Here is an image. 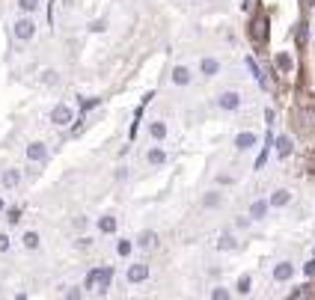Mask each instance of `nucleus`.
Returning a JSON list of instances; mask_svg holds the SVG:
<instances>
[{"instance_id": "9d476101", "label": "nucleus", "mask_w": 315, "mask_h": 300, "mask_svg": "<svg viewBox=\"0 0 315 300\" xmlns=\"http://www.w3.org/2000/svg\"><path fill=\"white\" fill-rule=\"evenodd\" d=\"M146 164H149V167H155V170H158V167H164V164H167V152H164L161 146H152L149 152H146Z\"/></svg>"}, {"instance_id": "f257e3e1", "label": "nucleus", "mask_w": 315, "mask_h": 300, "mask_svg": "<svg viewBox=\"0 0 315 300\" xmlns=\"http://www.w3.org/2000/svg\"><path fill=\"white\" fill-rule=\"evenodd\" d=\"M12 33H15V39H18V42H30L33 36H36V21H33L30 15H24V18H15V24H12Z\"/></svg>"}, {"instance_id": "cd10ccee", "label": "nucleus", "mask_w": 315, "mask_h": 300, "mask_svg": "<svg viewBox=\"0 0 315 300\" xmlns=\"http://www.w3.org/2000/svg\"><path fill=\"white\" fill-rule=\"evenodd\" d=\"M277 68H280V71H292V57H289V54H280V57H277Z\"/></svg>"}, {"instance_id": "a878e982", "label": "nucleus", "mask_w": 315, "mask_h": 300, "mask_svg": "<svg viewBox=\"0 0 315 300\" xmlns=\"http://www.w3.org/2000/svg\"><path fill=\"white\" fill-rule=\"evenodd\" d=\"M92 247V238L90 235H77L74 238V250H90Z\"/></svg>"}, {"instance_id": "4be33fe9", "label": "nucleus", "mask_w": 315, "mask_h": 300, "mask_svg": "<svg viewBox=\"0 0 315 300\" xmlns=\"http://www.w3.org/2000/svg\"><path fill=\"white\" fill-rule=\"evenodd\" d=\"M21 244H24L27 250H39V247H42V238H39V232H24Z\"/></svg>"}, {"instance_id": "f3484780", "label": "nucleus", "mask_w": 315, "mask_h": 300, "mask_svg": "<svg viewBox=\"0 0 315 300\" xmlns=\"http://www.w3.org/2000/svg\"><path fill=\"white\" fill-rule=\"evenodd\" d=\"M110 282H113V268H101V274H98V294H107L110 291Z\"/></svg>"}, {"instance_id": "c9c22d12", "label": "nucleus", "mask_w": 315, "mask_h": 300, "mask_svg": "<svg viewBox=\"0 0 315 300\" xmlns=\"http://www.w3.org/2000/svg\"><path fill=\"white\" fill-rule=\"evenodd\" d=\"M6 250H9V235L0 232V253H6Z\"/></svg>"}, {"instance_id": "423d86ee", "label": "nucleus", "mask_w": 315, "mask_h": 300, "mask_svg": "<svg viewBox=\"0 0 315 300\" xmlns=\"http://www.w3.org/2000/svg\"><path fill=\"white\" fill-rule=\"evenodd\" d=\"M256 146H259V137L253 131H241L238 137H235V149H238V152H250V149H256Z\"/></svg>"}, {"instance_id": "4468645a", "label": "nucleus", "mask_w": 315, "mask_h": 300, "mask_svg": "<svg viewBox=\"0 0 315 300\" xmlns=\"http://www.w3.org/2000/svg\"><path fill=\"white\" fill-rule=\"evenodd\" d=\"M116 226H119V220H116L113 214L98 217V232H101V235H113V232H116Z\"/></svg>"}, {"instance_id": "20e7f679", "label": "nucleus", "mask_w": 315, "mask_h": 300, "mask_svg": "<svg viewBox=\"0 0 315 300\" xmlns=\"http://www.w3.org/2000/svg\"><path fill=\"white\" fill-rule=\"evenodd\" d=\"M71 119H74V110H71L68 104H57V107L51 110V125H57V128H68Z\"/></svg>"}, {"instance_id": "473e14b6", "label": "nucleus", "mask_w": 315, "mask_h": 300, "mask_svg": "<svg viewBox=\"0 0 315 300\" xmlns=\"http://www.w3.org/2000/svg\"><path fill=\"white\" fill-rule=\"evenodd\" d=\"M74 226H77V229H87V226H90V217H81V214H77V217H74Z\"/></svg>"}, {"instance_id": "6e6552de", "label": "nucleus", "mask_w": 315, "mask_h": 300, "mask_svg": "<svg viewBox=\"0 0 315 300\" xmlns=\"http://www.w3.org/2000/svg\"><path fill=\"white\" fill-rule=\"evenodd\" d=\"M200 74L202 78H217L220 74V60L217 57H202L200 60Z\"/></svg>"}, {"instance_id": "412c9836", "label": "nucleus", "mask_w": 315, "mask_h": 300, "mask_svg": "<svg viewBox=\"0 0 315 300\" xmlns=\"http://www.w3.org/2000/svg\"><path fill=\"white\" fill-rule=\"evenodd\" d=\"M292 149H294V146H292V137H286V134L277 137V155H280V158H289Z\"/></svg>"}, {"instance_id": "a211bd4d", "label": "nucleus", "mask_w": 315, "mask_h": 300, "mask_svg": "<svg viewBox=\"0 0 315 300\" xmlns=\"http://www.w3.org/2000/svg\"><path fill=\"white\" fill-rule=\"evenodd\" d=\"M155 244H158V232H152V229L140 232V238H137V247H140V250H152Z\"/></svg>"}, {"instance_id": "f03ea898", "label": "nucleus", "mask_w": 315, "mask_h": 300, "mask_svg": "<svg viewBox=\"0 0 315 300\" xmlns=\"http://www.w3.org/2000/svg\"><path fill=\"white\" fill-rule=\"evenodd\" d=\"M217 107L226 110V113H235V110L241 107V92H238V89H223V92L217 95Z\"/></svg>"}, {"instance_id": "5701e85b", "label": "nucleus", "mask_w": 315, "mask_h": 300, "mask_svg": "<svg viewBox=\"0 0 315 300\" xmlns=\"http://www.w3.org/2000/svg\"><path fill=\"white\" fill-rule=\"evenodd\" d=\"M235 291H238L241 297H247V294L253 291V277H250V274H244V277L238 279V285H235Z\"/></svg>"}, {"instance_id": "f704fd0d", "label": "nucleus", "mask_w": 315, "mask_h": 300, "mask_svg": "<svg viewBox=\"0 0 315 300\" xmlns=\"http://www.w3.org/2000/svg\"><path fill=\"white\" fill-rule=\"evenodd\" d=\"M66 297H68V300H77V297H84V291H81V288H68Z\"/></svg>"}, {"instance_id": "1a4fd4ad", "label": "nucleus", "mask_w": 315, "mask_h": 300, "mask_svg": "<svg viewBox=\"0 0 315 300\" xmlns=\"http://www.w3.org/2000/svg\"><path fill=\"white\" fill-rule=\"evenodd\" d=\"M170 78H173L176 86H190V84H193V71H190L187 65H176Z\"/></svg>"}, {"instance_id": "c756f323", "label": "nucleus", "mask_w": 315, "mask_h": 300, "mask_svg": "<svg viewBox=\"0 0 315 300\" xmlns=\"http://www.w3.org/2000/svg\"><path fill=\"white\" fill-rule=\"evenodd\" d=\"M247 68H250V71H253V78H256V81H259V84H262V86H265V78H262V71H259V65H256V63H253V57H250V60H247Z\"/></svg>"}, {"instance_id": "7ed1b4c3", "label": "nucleus", "mask_w": 315, "mask_h": 300, "mask_svg": "<svg viewBox=\"0 0 315 300\" xmlns=\"http://www.w3.org/2000/svg\"><path fill=\"white\" fill-rule=\"evenodd\" d=\"M24 152H27V161H30V164H39V167H42V164L48 161V146H45L42 140H33V143H27V149H24Z\"/></svg>"}, {"instance_id": "ddd939ff", "label": "nucleus", "mask_w": 315, "mask_h": 300, "mask_svg": "<svg viewBox=\"0 0 315 300\" xmlns=\"http://www.w3.org/2000/svg\"><path fill=\"white\" fill-rule=\"evenodd\" d=\"M149 137H152L155 143H164V140H167V122H161V119L149 122Z\"/></svg>"}, {"instance_id": "b1692460", "label": "nucleus", "mask_w": 315, "mask_h": 300, "mask_svg": "<svg viewBox=\"0 0 315 300\" xmlns=\"http://www.w3.org/2000/svg\"><path fill=\"white\" fill-rule=\"evenodd\" d=\"M15 6L24 12V15H33L39 9V0H15Z\"/></svg>"}, {"instance_id": "58836bf2", "label": "nucleus", "mask_w": 315, "mask_h": 300, "mask_svg": "<svg viewBox=\"0 0 315 300\" xmlns=\"http://www.w3.org/2000/svg\"><path fill=\"white\" fill-rule=\"evenodd\" d=\"M312 36H315V24H312Z\"/></svg>"}, {"instance_id": "9b49d317", "label": "nucleus", "mask_w": 315, "mask_h": 300, "mask_svg": "<svg viewBox=\"0 0 315 300\" xmlns=\"http://www.w3.org/2000/svg\"><path fill=\"white\" fill-rule=\"evenodd\" d=\"M270 208H286L289 202H292V191H286V187H277V191L270 193Z\"/></svg>"}, {"instance_id": "7c9ffc66", "label": "nucleus", "mask_w": 315, "mask_h": 300, "mask_svg": "<svg viewBox=\"0 0 315 300\" xmlns=\"http://www.w3.org/2000/svg\"><path fill=\"white\" fill-rule=\"evenodd\" d=\"M6 220H9V226H15V223L21 220V211H18V208H9V211H6Z\"/></svg>"}, {"instance_id": "2f4dec72", "label": "nucleus", "mask_w": 315, "mask_h": 300, "mask_svg": "<svg viewBox=\"0 0 315 300\" xmlns=\"http://www.w3.org/2000/svg\"><path fill=\"white\" fill-rule=\"evenodd\" d=\"M95 104H98V98H90V101H87V98H81V110H84V113H87V110H92Z\"/></svg>"}, {"instance_id": "aec40b11", "label": "nucleus", "mask_w": 315, "mask_h": 300, "mask_svg": "<svg viewBox=\"0 0 315 300\" xmlns=\"http://www.w3.org/2000/svg\"><path fill=\"white\" fill-rule=\"evenodd\" d=\"M220 205H223V193L220 191H208L202 196V208H220Z\"/></svg>"}, {"instance_id": "e433bc0d", "label": "nucleus", "mask_w": 315, "mask_h": 300, "mask_svg": "<svg viewBox=\"0 0 315 300\" xmlns=\"http://www.w3.org/2000/svg\"><path fill=\"white\" fill-rule=\"evenodd\" d=\"M217 184H235V178H232V175H223V172H220V175H217Z\"/></svg>"}, {"instance_id": "bb28decb", "label": "nucleus", "mask_w": 315, "mask_h": 300, "mask_svg": "<svg viewBox=\"0 0 315 300\" xmlns=\"http://www.w3.org/2000/svg\"><path fill=\"white\" fill-rule=\"evenodd\" d=\"M131 247H134V244H131V241H128V238H122V241H119V244H116V253H119V256H122V258H125V256H131Z\"/></svg>"}, {"instance_id": "393cba45", "label": "nucleus", "mask_w": 315, "mask_h": 300, "mask_svg": "<svg viewBox=\"0 0 315 300\" xmlns=\"http://www.w3.org/2000/svg\"><path fill=\"white\" fill-rule=\"evenodd\" d=\"M98 274H101V268H95V271H90L87 274V282H84V288L90 291V288H98Z\"/></svg>"}, {"instance_id": "6ab92c4d", "label": "nucleus", "mask_w": 315, "mask_h": 300, "mask_svg": "<svg viewBox=\"0 0 315 300\" xmlns=\"http://www.w3.org/2000/svg\"><path fill=\"white\" fill-rule=\"evenodd\" d=\"M39 84L42 86H57L60 84V71L57 68H45L42 74H39Z\"/></svg>"}, {"instance_id": "0eeeda50", "label": "nucleus", "mask_w": 315, "mask_h": 300, "mask_svg": "<svg viewBox=\"0 0 315 300\" xmlns=\"http://www.w3.org/2000/svg\"><path fill=\"white\" fill-rule=\"evenodd\" d=\"M0 184H3L6 191H15V187H21V170H18V167L3 170V175H0Z\"/></svg>"}, {"instance_id": "c85d7f7f", "label": "nucleus", "mask_w": 315, "mask_h": 300, "mask_svg": "<svg viewBox=\"0 0 315 300\" xmlns=\"http://www.w3.org/2000/svg\"><path fill=\"white\" fill-rule=\"evenodd\" d=\"M211 300H229V288L214 285V288H211Z\"/></svg>"}, {"instance_id": "39448f33", "label": "nucleus", "mask_w": 315, "mask_h": 300, "mask_svg": "<svg viewBox=\"0 0 315 300\" xmlns=\"http://www.w3.org/2000/svg\"><path fill=\"white\" fill-rule=\"evenodd\" d=\"M125 279H128L131 285H137V282H146V279H149V265H143V261H134V265H128V271H125Z\"/></svg>"}, {"instance_id": "dca6fc26", "label": "nucleus", "mask_w": 315, "mask_h": 300, "mask_svg": "<svg viewBox=\"0 0 315 300\" xmlns=\"http://www.w3.org/2000/svg\"><path fill=\"white\" fill-rule=\"evenodd\" d=\"M268 208H270V202H265V199H253V205H250V220H265Z\"/></svg>"}, {"instance_id": "f8f14e48", "label": "nucleus", "mask_w": 315, "mask_h": 300, "mask_svg": "<svg viewBox=\"0 0 315 300\" xmlns=\"http://www.w3.org/2000/svg\"><path fill=\"white\" fill-rule=\"evenodd\" d=\"M294 277V265L292 261H280V265H273V279L277 282H289Z\"/></svg>"}, {"instance_id": "4c0bfd02", "label": "nucleus", "mask_w": 315, "mask_h": 300, "mask_svg": "<svg viewBox=\"0 0 315 300\" xmlns=\"http://www.w3.org/2000/svg\"><path fill=\"white\" fill-rule=\"evenodd\" d=\"M0 211H3V199H0Z\"/></svg>"}, {"instance_id": "2eb2a0df", "label": "nucleus", "mask_w": 315, "mask_h": 300, "mask_svg": "<svg viewBox=\"0 0 315 300\" xmlns=\"http://www.w3.org/2000/svg\"><path fill=\"white\" fill-rule=\"evenodd\" d=\"M238 247H241V244H238V238H235L232 232H223V235L217 238V250H220V253H226V250H238Z\"/></svg>"}, {"instance_id": "72a5a7b5", "label": "nucleus", "mask_w": 315, "mask_h": 300, "mask_svg": "<svg viewBox=\"0 0 315 300\" xmlns=\"http://www.w3.org/2000/svg\"><path fill=\"white\" fill-rule=\"evenodd\" d=\"M303 274H306V277H315V258H309L306 265H303Z\"/></svg>"}]
</instances>
